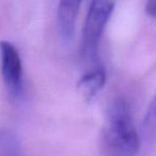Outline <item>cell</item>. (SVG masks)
<instances>
[{"mask_svg": "<svg viewBox=\"0 0 156 156\" xmlns=\"http://www.w3.org/2000/svg\"><path fill=\"white\" fill-rule=\"evenodd\" d=\"M103 141L111 154L133 155L138 153L140 138L133 121L129 104L125 98H118L111 104L103 132Z\"/></svg>", "mask_w": 156, "mask_h": 156, "instance_id": "obj_1", "label": "cell"}, {"mask_svg": "<svg viewBox=\"0 0 156 156\" xmlns=\"http://www.w3.org/2000/svg\"><path fill=\"white\" fill-rule=\"evenodd\" d=\"M115 5V0H91L81 40V52L87 58H95L98 43L112 15Z\"/></svg>", "mask_w": 156, "mask_h": 156, "instance_id": "obj_2", "label": "cell"}, {"mask_svg": "<svg viewBox=\"0 0 156 156\" xmlns=\"http://www.w3.org/2000/svg\"><path fill=\"white\" fill-rule=\"evenodd\" d=\"M1 73L5 87L13 98L23 91V64L17 48L8 41L0 42Z\"/></svg>", "mask_w": 156, "mask_h": 156, "instance_id": "obj_3", "label": "cell"}, {"mask_svg": "<svg viewBox=\"0 0 156 156\" xmlns=\"http://www.w3.org/2000/svg\"><path fill=\"white\" fill-rule=\"evenodd\" d=\"M81 0H60L57 12V28L60 37L65 42L72 40L75 32Z\"/></svg>", "mask_w": 156, "mask_h": 156, "instance_id": "obj_4", "label": "cell"}, {"mask_svg": "<svg viewBox=\"0 0 156 156\" xmlns=\"http://www.w3.org/2000/svg\"><path fill=\"white\" fill-rule=\"evenodd\" d=\"M106 83V72L103 67H98L85 74L78 81V91L86 102L90 103Z\"/></svg>", "mask_w": 156, "mask_h": 156, "instance_id": "obj_5", "label": "cell"}, {"mask_svg": "<svg viewBox=\"0 0 156 156\" xmlns=\"http://www.w3.org/2000/svg\"><path fill=\"white\" fill-rule=\"evenodd\" d=\"M20 142L14 133L8 129L0 130V155H18L20 151Z\"/></svg>", "mask_w": 156, "mask_h": 156, "instance_id": "obj_6", "label": "cell"}, {"mask_svg": "<svg viewBox=\"0 0 156 156\" xmlns=\"http://www.w3.org/2000/svg\"><path fill=\"white\" fill-rule=\"evenodd\" d=\"M143 130L147 138L156 139V94L147 108L143 122Z\"/></svg>", "mask_w": 156, "mask_h": 156, "instance_id": "obj_7", "label": "cell"}, {"mask_svg": "<svg viewBox=\"0 0 156 156\" xmlns=\"http://www.w3.org/2000/svg\"><path fill=\"white\" fill-rule=\"evenodd\" d=\"M145 13L152 18H156V0H147L145 5Z\"/></svg>", "mask_w": 156, "mask_h": 156, "instance_id": "obj_8", "label": "cell"}]
</instances>
